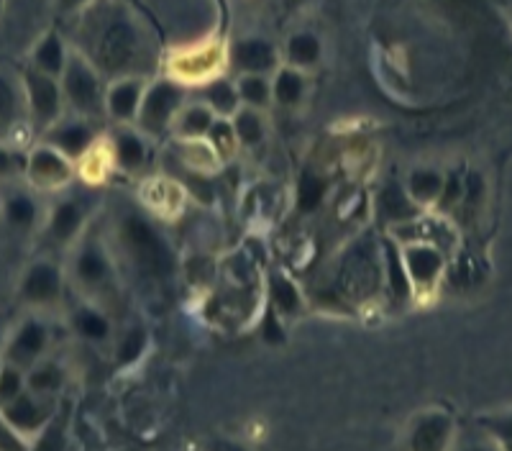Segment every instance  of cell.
I'll use <instances>...</instances> for the list:
<instances>
[{
	"instance_id": "cell-40",
	"label": "cell",
	"mask_w": 512,
	"mask_h": 451,
	"mask_svg": "<svg viewBox=\"0 0 512 451\" xmlns=\"http://www.w3.org/2000/svg\"><path fill=\"white\" fill-rule=\"evenodd\" d=\"M146 349V334L141 331V328H134V331H128L126 339L118 344V359H121L123 364H134L136 359L144 354Z\"/></svg>"
},
{
	"instance_id": "cell-33",
	"label": "cell",
	"mask_w": 512,
	"mask_h": 451,
	"mask_svg": "<svg viewBox=\"0 0 512 451\" xmlns=\"http://www.w3.org/2000/svg\"><path fill=\"white\" fill-rule=\"evenodd\" d=\"M236 90H239L241 106L264 111L272 106V75H236Z\"/></svg>"
},
{
	"instance_id": "cell-10",
	"label": "cell",
	"mask_w": 512,
	"mask_h": 451,
	"mask_svg": "<svg viewBox=\"0 0 512 451\" xmlns=\"http://www.w3.org/2000/svg\"><path fill=\"white\" fill-rule=\"evenodd\" d=\"M405 277L410 282L413 298H428L438 290L448 270V254L433 244H397Z\"/></svg>"
},
{
	"instance_id": "cell-18",
	"label": "cell",
	"mask_w": 512,
	"mask_h": 451,
	"mask_svg": "<svg viewBox=\"0 0 512 451\" xmlns=\"http://www.w3.org/2000/svg\"><path fill=\"white\" fill-rule=\"evenodd\" d=\"M0 221L6 223L13 234L29 236L39 231L44 211H41V203L36 200L34 190L16 188L11 193L0 195Z\"/></svg>"
},
{
	"instance_id": "cell-37",
	"label": "cell",
	"mask_w": 512,
	"mask_h": 451,
	"mask_svg": "<svg viewBox=\"0 0 512 451\" xmlns=\"http://www.w3.org/2000/svg\"><path fill=\"white\" fill-rule=\"evenodd\" d=\"M26 393V372L16 364H0V408Z\"/></svg>"
},
{
	"instance_id": "cell-5",
	"label": "cell",
	"mask_w": 512,
	"mask_h": 451,
	"mask_svg": "<svg viewBox=\"0 0 512 451\" xmlns=\"http://www.w3.org/2000/svg\"><path fill=\"white\" fill-rule=\"evenodd\" d=\"M187 93L190 90L172 77H159V80L149 82L134 126L149 139L172 134V123L187 103Z\"/></svg>"
},
{
	"instance_id": "cell-28",
	"label": "cell",
	"mask_w": 512,
	"mask_h": 451,
	"mask_svg": "<svg viewBox=\"0 0 512 451\" xmlns=\"http://www.w3.org/2000/svg\"><path fill=\"white\" fill-rule=\"evenodd\" d=\"M70 52L72 47H67V41H64L57 31H49V34H44L39 41H36L34 52H31L29 67H34V70L44 72V75H52L59 80L64 67H67Z\"/></svg>"
},
{
	"instance_id": "cell-23",
	"label": "cell",
	"mask_w": 512,
	"mask_h": 451,
	"mask_svg": "<svg viewBox=\"0 0 512 451\" xmlns=\"http://www.w3.org/2000/svg\"><path fill=\"white\" fill-rule=\"evenodd\" d=\"M172 157L182 172H195V175L213 177L223 167L216 149L205 139H172Z\"/></svg>"
},
{
	"instance_id": "cell-22",
	"label": "cell",
	"mask_w": 512,
	"mask_h": 451,
	"mask_svg": "<svg viewBox=\"0 0 512 451\" xmlns=\"http://www.w3.org/2000/svg\"><path fill=\"white\" fill-rule=\"evenodd\" d=\"M402 188L408 193V198L418 205L420 211H431L441 203V195L446 190V175L436 167H428V164H420L413 167L402 182Z\"/></svg>"
},
{
	"instance_id": "cell-19",
	"label": "cell",
	"mask_w": 512,
	"mask_h": 451,
	"mask_svg": "<svg viewBox=\"0 0 512 451\" xmlns=\"http://www.w3.org/2000/svg\"><path fill=\"white\" fill-rule=\"evenodd\" d=\"M139 200L159 218H177L185 211L187 190L175 175H157L141 182Z\"/></svg>"
},
{
	"instance_id": "cell-21",
	"label": "cell",
	"mask_w": 512,
	"mask_h": 451,
	"mask_svg": "<svg viewBox=\"0 0 512 451\" xmlns=\"http://www.w3.org/2000/svg\"><path fill=\"white\" fill-rule=\"evenodd\" d=\"M29 123L24 90L16 80L0 72V141L16 144L18 131ZM31 126V123H29Z\"/></svg>"
},
{
	"instance_id": "cell-20",
	"label": "cell",
	"mask_w": 512,
	"mask_h": 451,
	"mask_svg": "<svg viewBox=\"0 0 512 451\" xmlns=\"http://www.w3.org/2000/svg\"><path fill=\"white\" fill-rule=\"evenodd\" d=\"M454 439V421L443 410H428L410 428V451H448Z\"/></svg>"
},
{
	"instance_id": "cell-42",
	"label": "cell",
	"mask_w": 512,
	"mask_h": 451,
	"mask_svg": "<svg viewBox=\"0 0 512 451\" xmlns=\"http://www.w3.org/2000/svg\"><path fill=\"white\" fill-rule=\"evenodd\" d=\"M90 3H93V0H59V8H62V11L77 13L85 6H90Z\"/></svg>"
},
{
	"instance_id": "cell-6",
	"label": "cell",
	"mask_w": 512,
	"mask_h": 451,
	"mask_svg": "<svg viewBox=\"0 0 512 451\" xmlns=\"http://www.w3.org/2000/svg\"><path fill=\"white\" fill-rule=\"evenodd\" d=\"M77 177V162L44 141L34 144L24 157L26 188L36 193H64Z\"/></svg>"
},
{
	"instance_id": "cell-29",
	"label": "cell",
	"mask_w": 512,
	"mask_h": 451,
	"mask_svg": "<svg viewBox=\"0 0 512 451\" xmlns=\"http://www.w3.org/2000/svg\"><path fill=\"white\" fill-rule=\"evenodd\" d=\"M377 216L382 218L384 226L392 229V226H400V223L410 221V218L420 216V208L408 198L402 185H387V188L379 190L377 195Z\"/></svg>"
},
{
	"instance_id": "cell-2",
	"label": "cell",
	"mask_w": 512,
	"mask_h": 451,
	"mask_svg": "<svg viewBox=\"0 0 512 451\" xmlns=\"http://www.w3.org/2000/svg\"><path fill=\"white\" fill-rule=\"evenodd\" d=\"M59 85H62L64 108H67L70 116L90 118V121L105 116V88H108V82H105L103 72L77 49L70 52L67 67L59 77Z\"/></svg>"
},
{
	"instance_id": "cell-34",
	"label": "cell",
	"mask_w": 512,
	"mask_h": 451,
	"mask_svg": "<svg viewBox=\"0 0 512 451\" xmlns=\"http://www.w3.org/2000/svg\"><path fill=\"white\" fill-rule=\"evenodd\" d=\"M64 385V372L57 362H44L41 359L39 364L26 372V390L34 395H41V398H52L54 393H59Z\"/></svg>"
},
{
	"instance_id": "cell-45",
	"label": "cell",
	"mask_w": 512,
	"mask_h": 451,
	"mask_svg": "<svg viewBox=\"0 0 512 451\" xmlns=\"http://www.w3.org/2000/svg\"><path fill=\"white\" fill-rule=\"evenodd\" d=\"M292 3H297V0H292Z\"/></svg>"
},
{
	"instance_id": "cell-14",
	"label": "cell",
	"mask_w": 512,
	"mask_h": 451,
	"mask_svg": "<svg viewBox=\"0 0 512 451\" xmlns=\"http://www.w3.org/2000/svg\"><path fill=\"white\" fill-rule=\"evenodd\" d=\"M41 141L49 144V147L59 149L62 154L72 159V162H80L90 149L98 144V131H95V121L80 116H67L62 121H57L49 131L41 134Z\"/></svg>"
},
{
	"instance_id": "cell-7",
	"label": "cell",
	"mask_w": 512,
	"mask_h": 451,
	"mask_svg": "<svg viewBox=\"0 0 512 451\" xmlns=\"http://www.w3.org/2000/svg\"><path fill=\"white\" fill-rule=\"evenodd\" d=\"M21 90H24L31 129L36 134H44V131L52 129L54 123L67 116L62 85H59L57 77L44 75V72L29 67L24 72V77H21Z\"/></svg>"
},
{
	"instance_id": "cell-16",
	"label": "cell",
	"mask_w": 512,
	"mask_h": 451,
	"mask_svg": "<svg viewBox=\"0 0 512 451\" xmlns=\"http://www.w3.org/2000/svg\"><path fill=\"white\" fill-rule=\"evenodd\" d=\"M149 141L152 139L141 134L136 126H116L111 139L105 141L113 159V170L123 172V175H139L152 157Z\"/></svg>"
},
{
	"instance_id": "cell-41",
	"label": "cell",
	"mask_w": 512,
	"mask_h": 451,
	"mask_svg": "<svg viewBox=\"0 0 512 451\" xmlns=\"http://www.w3.org/2000/svg\"><path fill=\"white\" fill-rule=\"evenodd\" d=\"M0 451H29V444L21 434H16L0 413Z\"/></svg>"
},
{
	"instance_id": "cell-26",
	"label": "cell",
	"mask_w": 512,
	"mask_h": 451,
	"mask_svg": "<svg viewBox=\"0 0 512 451\" xmlns=\"http://www.w3.org/2000/svg\"><path fill=\"white\" fill-rule=\"evenodd\" d=\"M192 93H195V100L205 103V106L216 113L218 118H231L233 113L241 108L236 82L228 80V77H223V75H218V77H213V80L203 82V85L192 90Z\"/></svg>"
},
{
	"instance_id": "cell-43",
	"label": "cell",
	"mask_w": 512,
	"mask_h": 451,
	"mask_svg": "<svg viewBox=\"0 0 512 451\" xmlns=\"http://www.w3.org/2000/svg\"><path fill=\"white\" fill-rule=\"evenodd\" d=\"M466 451H500V449H497V444L492 441V444H472Z\"/></svg>"
},
{
	"instance_id": "cell-11",
	"label": "cell",
	"mask_w": 512,
	"mask_h": 451,
	"mask_svg": "<svg viewBox=\"0 0 512 451\" xmlns=\"http://www.w3.org/2000/svg\"><path fill=\"white\" fill-rule=\"evenodd\" d=\"M228 62V49L221 41H203L198 47H187L177 52L169 62V77L185 85L187 90L200 88L203 82L223 75Z\"/></svg>"
},
{
	"instance_id": "cell-17",
	"label": "cell",
	"mask_w": 512,
	"mask_h": 451,
	"mask_svg": "<svg viewBox=\"0 0 512 451\" xmlns=\"http://www.w3.org/2000/svg\"><path fill=\"white\" fill-rule=\"evenodd\" d=\"M0 413L8 421V426L26 439V436H36L39 431H44V426L52 418V398H41V395L26 390L16 400L3 405Z\"/></svg>"
},
{
	"instance_id": "cell-27",
	"label": "cell",
	"mask_w": 512,
	"mask_h": 451,
	"mask_svg": "<svg viewBox=\"0 0 512 451\" xmlns=\"http://www.w3.org/2000/svg\"><path fill=\"white\" fill-rule=\"evenodd\" d=\"M269 298H272V311L280 318H297L305 311L303 287L287 272H274L269 277Z\"/></svg>"
},
{
	"instance_id": "cell-12",
	"label": "cell",
	"mask_w": 512,
	"mask_h": 451,
	"mask_svg": "<svg viewBox=\"0 0 512 451\" xmlns=\"http://www.w3.org/2000/svg\"><path fill=\"white\" fill-rule=\"evenodd\" d=\"M49 346V326L41 321L39 316H26L24 321L18 323L13 328L11 334H8L6 341V362L16 364L18 369H24L29 372L34 364H39L47 354Z\"/></svg>"
},
{
	"instance_id": "cell-39",
	"label": "cell",
	"mask_w": 512,
	"mask_h": 451,
	"mask_svg": "<svg viewBox=\"0 0 512 451\" xmlns=\"http://www.w3.org/2000/svg\"><path fill=\"white\" fill-rule=\"evenodd\" d=\"M482 426L487 428V434L492 436L497 449L512 451V413H505V416H495V418H484Z\"/></svg>"
},
{
	"instance_id": "cell-36",
	"label": "cell",
	"mask_w": 512,
	"mask_h": 451,
	"mask_svg": "<svg viewBox=\"0 0 512 451\" xmlns=\"http://www.w3.org/2000/svg\"><path fill=\"white\" fill-rule=\"evenodd\" d=\"M205 141H208L210 147L216 149V154L221 157L223 164L231 162V159L236 157V152L241 149L239 136H236V131H233L231 118H216V123L210 126Z\"/></svg>"
},
{
	"instance_id": "cell-8",
	"label": "cell",
	"mask_w": 512,
	"mask_h": 451,
	"mask_svg": "<svg viewBox=\"0 0 512 451\" xmlns=\"http://www.w3.org/2000/svg\"><path fill=\"white\" fill-rule=\"evenodd\" d=\"M64 287H67V275L57 259L36 257L26 264V270L18 277L16 295L29 308L44 311V308H57L62 303Z\"/></svg>"
},
{
	"instance_id": "cell-15",
	"label": "cell",
	"mask_w": 512,
	"mask_h": 451,
	"mask_svg": "<svg viewBox=\"0 0 512 451\" xmlns=\"http://www.w3.org/2000/svg\"><path fill=\"white\" fill-rule=\"evenodd\" d=\"M146 85L149 82H146L144 75H126L108 82V88H105V118H111L116 126H134Z\"/></svg>"
},
{
	"instance_id": "cell-24",
	"label": "cell",
	"mask_w": 512,
	"mask_h": 451,
	"mask_svg": "<svg viewBox=\"0 0 512 451\" xmlns=\"http://www.w3.org/2000/svg\"><path fill=\"white\" fill-rule=\"evenodd\" d=\"M323 62V39L315 31H292L282 47V65L300 72H313Z\"/></svg>"
},
{
	"instance_id": "cell-30",
	"label": "cell",
	"mask_w": 512,
	"mask_h": 451,
	"mask_svg": "<svg viewBox=\"0 0 512 451\" xmlns=\"http://www.w3.org/2000/svg\"><path fill=\"white\" fill-rule=\"evenodd\" d=\"M216 113L200 100H187L172 123V139H205L210 126L216 123Z\"/></svg>"
},
{
	"instance_id": "cell-4",
	"label": "cell",
	"mask_w": 512,
	"mask_h": 451,
	"mask_svg": "<svg viewBox=\"0 0 512 451\" xmlns=\"http://www.w3.org/2000/svg\"><path fill=\"white\" fill-rule=\"evenodd\" d=\"M121 246L128 259L149 277H167L175 267L167 241L152 223L139 216H126L121 221Z\"/></svg>"
},
{
	"instance_id": "cell-1",
	"label": "cell",
	"mask_w": 512,
	"mask_h": 451,
	"mask_svg": "<svg viewBox=\"0 0 512 451\" xmlns=\"http://www.w3.org/2000/svg\"><path fill=\"white\" fill-rule=\"evenodd\" d=\"M77 13H82L85 21L77 31L80 47L72 49L85 54L103 72V77L113 75L116 80V77L136 75L134 67L146 47L136 18L113 0H93Z\"/></svg>"
},
{
	"instance_id": "cell-44",
	"label": "cell",
	"mask_w": 512,
	"mask_h": 451,
	"mask_svg": "<svg viewBox=\"0 0 512 451\" xmlns=\"http://www.w3.org/2000/svg\"><path fill=\"white\" fill-rule=\"evenodd\" d=\"M6 341H8V331H6V323L0 321V352L6 349Z\"/></svg>"
},
{
	"instance_id": "cell-38",
	"label": "cell",
	"mask_w": 512,
	"mask_h": 451,
	"mask_svg": "<svg viewBox=\"0 0 512 451\" xmlns=\"http://www.w3.org/2000/svg\"><path fill=\"white\" fill-rule=\"evenodd\" d=\"M24 157L26 154L18 152L16 147H11L6 141H0V185L24 177Z\"/></svg>"
},
{
	"instance_id": "cell-13",
	"label": "cell",
	"mask_w": 512,
	"mask_h": 451,
	"mask_svg": "<svg viewBox=\"0 0 512 451\" xmlns=\"http://www.w3.org/2000/svg\"><path fill=\"white\" fill-rule=\"evenodd\" d=\"M228 62L236 75H274L282 65V52L264 36H241L228 49Z\"/></svg>"
},
{
	"instance_id": "cell-9",
	"label": "cell",
	"mask_w": 512,
	"mask_h": 451,
	"mask_svg": "<svg viewBox=\"0 0 512 451\" xmlns=\"http://www.w3.org/2000/svg\"><path fill=\"white\" fill-rule=\"evenodd\" d=\"M88 221H90V208L88 203L77 195H62L52 203L44 221H41V236L52 249H67L88 234Z\"/></svg>"
},
{
	"instance_id": "cell-35",
	"label": "cell",
	"mask_w": 512,
	"mask_h": 451,
	"mask_svg": "<svg viewBox=\"0 0 512 451\" xmlns=\"http://www.w3.org/2000/svg\"><path fill=\"white\" fill-rule=\"evenodd\" d=\"M111 172H113V159H111V152H108V144H105V141H98V144H95V147L80 159V162H77V175L85 177L90 185H98V182H103L105 177L111 175Z\"/></svg>"
},
{
	"instance_id": "cell-3",
	"label": "cell",
	"mask_w": 512,
	"mask_h": 451,
	"mask_svg": "<svg viewBox=\"0 0 512 451\" xmlns=\"http://www.w3.org/2000/svg\"><path fill=\"white\" fill-rule=\"evenodd\" d=\"M67 277L88 298H100L116 287V264L113 254L100 236L85 234L70 249Z\"/></svg>"
},
{
	"instance_id": "cell-31",
	"label": "cell",
	"mask_w": 512,
	"mask_h": 451,
	"mask_svg": "<svg viewBox=\"0 0 512 451\" xmlns=\"http://www.w3.org/2000/svg\"><path fill=\"white\" fill-rule=\"evenodd\" d=\"M233 131L239 136L241 149H256L259 144L267 141L269 134V123H267V113L256 111V108H246L241 106L239 111L231 116Z\"/></svg>"
},
{
	"instance_id": "cell-32",
	"label": "cell",
	"mask_w": 512,
	"mask_h": 451,
	"mask_svg": "<svg viewBox=\"0 0 512 451\" xmlns=\"http://www.w3.org/2000/svg\"><path fill=\"white\" fill-rule=\"evenodd\" d=\"M72 328H75V334L82 336V339L105 341L111 336L113 326L111 318L105 316L98 305L85 303L80 308H75V313H72Z\"/></svg>"
},
{
	"instance_id": "cell-25",
	"label": "cell",
	"mask_w": 512,
	"mask_h": 451,
	"mask_svg": "<svg viewBox=\"0 0 512 451\" xmlns=\"http://www.w3.org/2000/svg\"><path fill=\"white\" fill-rule=\"evenodd\" d=\"M308 90V72L280 65V70L272 75V106L285 108V111H297L308 100Z\"/></svg>"
}]
</instances>
